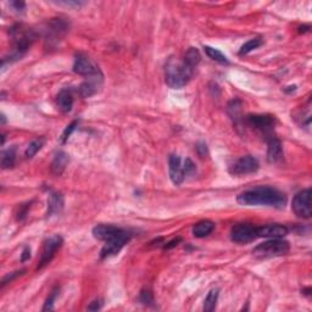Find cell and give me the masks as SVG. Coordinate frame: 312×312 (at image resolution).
<instances>
[{
  "mask_svg": "<svg viewBox=\"0 0 312 312\" xmlns=\"http://www.w3.org/2000/svg\"><path fill=\"white\" fill-rule=\"evenodd\" d=\"M260 167L259 161L255 157L246 155L240 157L239 160H237L236 162L230 167V174L233 176H245L254 174Z\"/></svg>",
  "mask_w": 312,
  "mask_h": 312,
  "instance_id": "30bf717a",
  "label": "cell"
},
{
  "mask_svg": "<svg viewBox=\"0 0 312 312\" xmlns=\"http://www.w3.org/2000/svg\"><path fill=\"white\" fill-rule=\"evenodd\" d=\"M63 243L64 239L60 236H52L45 240L44 244H43L41 260H39L38 267H37L38 270H41V268L46 266V265L52 260V258H54L55 254H56L58 250L61 248Z\"/></svg>",
  "mask_w": 312,
  "mask_h": 312,
  "instance_id": "9c48e42d",
  "label": "cell"
},
{
  "mask_svg": "<svg viewBox=\"0 0 312 312\" xmlns=\"http://www.w3.org/2000/svg\"><path fill=\"white\" fill-rule=\"evenodd\" d=\"M214 230H215L214 222L205 220L197 222L196 224H194L193 230H191V233H193V236L195 238H205L208 237L209 234H211Z\"/></svg>",
  "mask_w": 312,
  "mask_h": 312,
  "instance_id": "ffe728a7",
  "label": "cell"
},
{
  "mask_svg": "<svg viewBox=\"0 0 312 312\" xmlns=\"http://www.w3.org/2000/svg\"><path fill=\"white\" fill-rule=\"evenodd\" d=\"M245 121L250 127L255 128L256 131L261 132V133L266 135L272 133L274 123H276L274 116L271 115H249L246 116Z\"/></svg>",
  "mask_w": 312,
  "mask_h": 312,
  "instance_id": "8fae6325",
  "label": "cell"
},
{
  "mask_svg": "<svg viewBox=\"0 0 312 312\" xmlns=\"http://www.w3.org/2000/svg\"><path fill=\"white\" fill-rule=\"evenodd\" d=\"M262 44H264V41H262L261 38L249 39L248 42L244 43V44L242 45V48H240V50H239V55L249 54L250 51L255 50V49H258L259 46H261Z\"/></svg>",
  "mask_w": 312,
  "mask_h": 312,
  "instance_id": "484cf974",
  "label": "cell"
},
{
  "mask_svg": "<svg viewBox=\"0 0 312 312\" xmlns=\"http://www.w3.org/2000/svg\"><path fill=\"white\" fill-rule=\"evenodd\" d=\"M24 272V270H22V271H17V272H14V273H11V274H8V276H6L4 279H3V282H2V287H4L6 283H10V282H12V280L15 279V278L16 277H18V276H21V274H22Z\"/></svg>",
  "mask_w": 312,
  "mask_h": 312,
  "instance_id": "d6a6232c",
  "label": "cell"
},
{
  "mask_svg": "<svg viewBox=\"0 0 312 312\" xmlns=\"http://www.w3.org/2000/svg\"><path fill=\"white\" fill-rule=\"evenodd\" d=\"M288 228L282 224H266L258 227L256 233L258 238H268V239H279L288 234Z\"/></svg>",
  "mask_w": 312,
  "mask_h": 312,
  "instance_id": "4fadbf2b",
  "label": "cell"
},
{
  "mask_svg": "<svg viewBox=\"0 0 312 312\" xmlns=\"http://www.w3.org/2000/svg\"><path fill=\"white\" fill-rule=\"evenodd\" d=\"M59 294V288L56 287L52 292L50 293V295L48 296V299H46L44 306H43V311H48V310H52L54 308V302L56 300V296Z\"/></svg>",
  "mask_w": 312,
  "mask_h": 312,
  "instance_id": "83f0119b",
  "label": "cell"
},
{
  "mask_svg": "<svg viewBox=\"0 0 312 312\" xmlns=\"http://www.w3.org/2000/svg\"><path fill=\"white\" fill-rule=\"evenodd\" d=\"M194 69L185 64L184 60L171 58L165 66L166 84L172 89H181L188 84L193 77Z\"/></svg>",
  "mask_w": 312,
  "mask_h": 312,
  "instance_id": "7a4b0ae2",
  "label": "cell"
},
{
  "mask_svg": "<svg viewBox=\"0 0 312 312\" xmlns=\"http://www.w3.org/2000/svg\"><path fill=\"white\" fill-rule=\"evenodd\" d=\"M103 305H104L103 300H94V301H92L91 304H89V306L87 308L89 311H98V310H100L101 307H103Z\"/></svg>",
  "mask_w": 312,
  "mask_h": 312,
  "instance_id": "e575fe53",
  "label": "cell"
},
{
  "mask_svg": "<svg viewBox=\"0 0 312 312\" xmlns=\"http://www.w3.org/2000/svg\"><path fill=\"white\" fill-rule=\"evenodd\" d=\"M63 209H64L63 194L51 193L48 199V212H46V216L50 217V216L60 214V212L63 211Z\"/></svg>",
  "mask_w": 312,
  "mask_h": 312,
  "instance_id": "d6986e66",
  "label": "cell"
},
{
  "mask_svg": "<svg viewBox=\"0 0 312 312\" xmlns=\"http://www.w3.org/2000/svg\"><path fill=\"white\" fill-rule=\"evenodd\" d=\"M237 203L243 206H270L283 209L287 204V196L276 188L258 187L240 193L237 196Z\"/></svg>",
  "mask_w": 312,
  "mask_h": 312,
  "instance_id": "6da1fadb",
  "label": "cell"
},
{
  "mask_svg": "<svg viewBox=\"0 0 312 312\" xmlns=\"http://www.w3.org/2000/svg\"><path fill=\"white\" fill-rule=\"evenodd\" d=\"M77 125H78V121H77V120H76V121H73L72 123H70V125L67 126L66 128H65L64 133H63V135H61V141H63V143H66L67 139L70 138V135L72 134V132L76 129Z\"/></svg>",
  "mask_w": 312,
  "mask_h": 312,
  "instance_id": "f546056e",
  "label": "cell"
},
{
  "mask_svg": "<svg viewBox=\"0 0 312 312\" xmlns=\"http://www.w3.org/2000/svg\"><path fill=\"white\" fill-rule=\"evenodd\" d=\"M256 230H258V227L251 224H246V223L236 224L231 231L232 242L237 244H248L254 242L256 238H258Z\"/></svg>",
  "mask_w": 312,
  "mask_h": 312,
  "instance_id": "ba28073f",
  "label": "cell"
},
{
  "mask_svg": "<svg viewBox=\"0 0 312 312\" xmlns=\"http://www.w3.org/2000/svg\"><path fill=\"white\" fill-rule=\"evenodd\" d=\"M123 230L112 224H98L93 228V237L101 242H109V240L119 236Z\"/></svg>",
  "mask_w": 312,
  "mask_h": 312,
  "instance_id": "5bb4252c",
  "label": "cell"
},
{
  "mask_svg": "<svg viewBox=\"0 0 312 312\" xmlns=\"http://www.w3.org/2000/svg\"><path fill=\"white\" fill-rule=\"evenodd\" d=\"M196 153L199 154L200 157H205L208 155V148L205 143H197L196 144Z\"/></svg>",
  "mask_w": 312,
  "mask_h": 312,
  "instance_id": "836d02e7",
  "label": "cell"
},
{
  "mask_svg": "<svg viewBox=\"0 0 312 312\" xmlns=\"http://www.w3.org/2000/svg\"><path fill=\"white\" fill-rule=\"evenodd\" d=\"M139 302L144 305H151L154 302V298L151 292L149 290H141L140 294H139Z\"/></svg>",
  "mask_w": 312,
  "mask_h": 312,
  "instance_id": "f1b7e54d",
  "label": "cell"
},
{
  "mask_svg": "<svg viewBox=\"0 0 312 312\" xmlns=\"http://www.w3.org/2000/svg\"><path fill=\"white\" fill-rule=\"evenodd\" d=\"M30 258H31V249L29 246H26V248L23 249L22 255H21V261L26 262L27 260H30Z\"/></svg>",
  "mask_w": 312,
  "mask_h": 312,
  "instance_id": "d590c367",
  "label": "cell"
},
{
  "mask_svg": "<svg viewBox=\"0 0 312 312\" xmlns=\"http://www.w3.org/2000/svg\"><path fill=\"white\" fill-rule=\"evenodd\" d=\"M101 82H103V75H98V76H93L89 77L88 81L83 82L81 86H79V94L83 98H91L95 93L98 92L99 87H100Z\"/></svg>",
  "mask_w": 312,
  "mask_h": 312,
  "instance_id": "9a60e30c",
  "label": "cell"
},
{
  "mask_svg": "<svg viewBox=\"0 0 312 312\" xmlns=\"http://www.w3.org/2000/svg\"><path fill=\"white\" fill-rule=\"evenodd\" d=\"M131 237L132 236L129 232L123 230L121 233L119 234V236L112 238V239L109 240V242H105L103 249H101V251H100V258L106 259V258H110V256L119 254L123 246H125L126 244L131 240Z\"/></svg>",
  "mask_w": 312,
  "mask_h": 312,
  "instance_id": "8992f818",
  "label": "cell"
},
{
  "mask_svg": "<svg viewBox=\"0 0 312 312\" xmlns=\"http://www.w3.org/2000/svg\"><path fill=\"white\" fill-rule=\"evenodd\" d=\"M204 49H205L206 55H208V56L211 59V60H214V61H216V63L222 64V65L230 64V61H228L227 56H225L223 52H221L220 50H218V49L212 48V46H209V45L204 46Z\"/></svg>",
  "mask_w": 312,
  "mask_h": 312,
  "instance_id": "cb8c5ba5",
  "label": "cell"
},
{
  "mask_svg": "<svg viewBox=\"0 0 312 312\" xmlns=\"http://www.w3.org/2000/svg\"><path fill=\"white\" fill-rule=\"evenodd\" d=\"M73 72L77 73V75L87 76V77L101 75L100 69H99L97 63H95L93 59L88 58L87 55L83 54L76 55L75 64H73Z\"/></svg>",
  "mask_w": 312,
  "mask_h": 312,
  "instance_id": "52a82bcc",
  "label": "cell"
},
{
  "mask_svg": "<svg viewBox=\"0 0 312 312\" xmlns=\"http://www.w3.org/2000/svg\"><path fill=\"white\" fill-rule=\"evenodd\" d=\"M67 31V23L65 22L64 20H61V18H55V20H52L50 23H49L48 31H46V33H48V36H46V38H48V41H55L58 42L59 39L63 37L65 33H66Z\"/></svg>",
  "mask_w": 312,
  "mask_h": 312,
  "instance_id": "2e32d148",
  "label": "cell"
},
{
  "mask_svg": "<svg viewBox=\"0 0 312 312\" xmlns=\"http://www.w3.org/2000/svg\"><path fill=\"white\" fill-rule=\"evenodd\" d=\"M289 250V243L287 242V240H283L282 238H279V239H270L267 240V242L259 244V245L252 250V254H254L256 258L260 259L277 258V256L288 254Z\"/></svg>",
  "mask_w": 312,
  "mask_h": 312,
  "instance_id": "277c9868",
  "label": "cell"
},
{
  "mask_svg": "<svg viewBox=\"0 0 312 312\" xmlns=\"http://www.w3.org/2000/svg\"><path fill=\"white\" fill-rule=\"evenodd\" d=\"M10 8L14 11L16 12H22L24 9H26V3L23 2H18V0H15V2H10Z\"/></svg>",
  "mask_w": 312,
  "mask_h": 312,
  "instance_id": "1f68e13d",
  "label": "cell"
},
{
  "mask_svg": "<svg viewBox=\"0 0 312 312\" xmlns=\"http://www.w3.org/2000/svg\"><path fill=\"white\" fill-rule=\"evenodd\" d=\"M44 143H45V140L43 138H39V139H36V140H33L32 143H30L29 147L26 148V151H24V156H26L27 159H31V157H33L37 153H38L39 150L42 149Z\"/></svg>",
  "mask_w": 312,
  "mask_h": 312,
  "instance_id": "4316f807",
  "label": "cell"
},
{
  "mask_svg": "<svg viewBox=\"0 0 312 312\" xmlns=\"http://www.w3.org/2000/svg\"><path fill=\"white\" fill-rule=\"evenodd\" d=\"M69 163V155L64 151H59L51 162V169L55 175L60 176Z\"/></svg>",
  "mask_w": 312,
  "mask_h": 312,
  "instance_id": "44dd1931",
  "label": "cell"
},
{
  "mask_svg": "<svg viewBox=\"0 0 312 312\" xmlns=\"http://www.w3.org/2000/svg\"><path fill=\"white\" fill-rule=\"evenodd\" d=\"M10 36L14 43V51L11 52V60H18L26 54L31 44L36 39V33L33 30L24 27L23 24H15L10 29Z\"/></svg>",
  "mask_w": 312,
  "mask_h": 312,
  "instance_id": "3957f363",
  "label": "cell"
},
{
  "mask_svg": "<svg viewBox=\"0 0 312 312\" xmlns=\"http://www.w3.org/2000/svg\"><path fill=\"white\" fill-rule=\"evenodd\" d=\"M218 295H220V289H211L209 292L208 296L204 300V311L206 312H212L216 308V305H217L218 300Z\"/></svg>",
  "mask_w": 312,
  "mask_h": 312,
  "instance_id": "603a6c76",
  "label": "cell"
},
{
  "mask_svg": "<svg viewBox=\"0 0 312 312\" xmlns=\"http://www.w3.org/2000/svg\"><path fill=\"white\" fill-rule=\"evenodd\" d=\"M183 168H184V175L189 176L191 174L195 172V165H194L193 161L190 159H185L183 163Z\"/></svg>",
  "mask_w": 312,
  "mask_h": 312,
  "instance_id": "4dcf8cb0",
  "label": "cell"
},
{
  "mask_svg": "<svg viewBox=\"0 0 312 312\" xmlns=\"http://www.w3.org/2000/svg\"><path fill=\"white\" fill-rule=\"evenodd\" d=\"M283 159L282 143L277 138L272 137L267 143V161L270 163H277Z\"/></svg>",
  "mask_w": 312,
  "mask_h": 312,
  "instance_id": "e0dca14e",
  "label": "cell"
},
{
  "mask_svg": "<svg viewBox=\"0 0 312 312\" xmlns=\"http://www.w3.org/2000/svg\"><path fill=\"white\" fill-rule=\"evenodd\" d=\"M15 160H16V147L4 150L2 153V167L4 169L11 168L15 165Z\"/></svg>",
  "mask_w": 312,
  "mask_h": 312,
  "instance_id": "7402d4cb",
  "label": "cell"
},
{
  "mask_svg": "<svg viewBox=\"0 0 312 312\" xmlns=\"http://www.w3.org/2000/svg\"><path fill=\"white\" fill-rule=\"evenodd\" d=\"M293 212L300 218H310L312 215L311 209V189H304L299 191L296 195L293 197L292 202Z\"/></svg>",
  "mask_w": 312,
  "mask_h": 312,
  "instance_id": "5b68a950",
  "label": "cell"
},
{
  "mask_svg": "<svg viewBox=\"0 0 312 312\" xmlns=\"http://www.w3.org/2000/svg\"><path fill=\"white\" fill-rule=\"evenodd\" d=\"M168 172L169 178L175 185H181L184 182L185 175L182 165L181 157L177 155H171L168 157Z\"/></svg>",
  "mask_w": 312,
  "mask_h": 312,
  "instance_id": "7c38bea8",
  "label": "cell"
},
{
  "mask_svg": "<svg viewBox=\"0 0 312 312\" xmlns=\"http://www.w3.org/2000/svg\"><path fill=\"white\" fill-rule=\"evenodd\" d=\"M183 60L185 64H188L190 67L195 69L197 64H199L200 60H202V55H200V52L196 48H189L187 52H185Z\"/></svg>",
  "mask_w": 312,
  "mask_h": 312,
  "instance_id": "d4e9b609",
  "label": "cell"
},
{
  "mask_svg": "<svg viewBox=\"0 0 312 312\" xmlns=\"http://www.w3.org/2000/svg\"><path fill=\"white\" fill-rule=\"evenodd\" d=\"M181 242H182L181 238H177V239L171 240V242L166 244V245H165V249H172V248H175V246H177V245H178V243H181Z\"/></svg>",
  "mask_w": 312,
  "mask_h": 312,
  "instance_id": "8d00e7d4",
  "label": "cell"
},
{
  "mask_svg": "<svg viewBox=\"0 0 312 312\" xmlns=\"http://www.w3.org/2000/svg\"><path fill=\"white\" fill-rule=\"evenodd\" d=\"M56 106L61 112L67 114L72 110L73 106V97L72 93L69 89H63L56 97Z\"/></svg>",
  "mask_w": 312,
  "mask_h": 312,
  "instance_id": "ac0fdd59",
  "label": "cell"
}]
</instances>
